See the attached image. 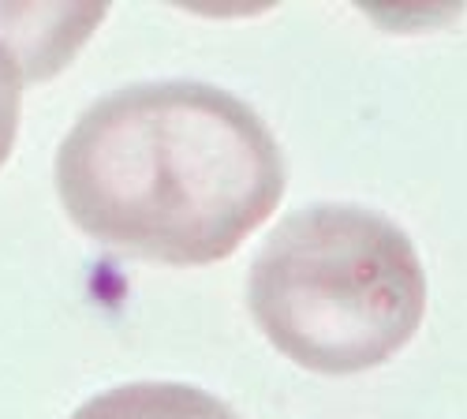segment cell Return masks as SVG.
<instances>
[{
    "mask_svg": "<svg viewBox=\"0 0 467 419\" xmlns=\"http://www.w3.org/2000/svg\"><path fill=\"white\" fill-rule=\"evenodd\" d=\"M57 195L90 240L165 266L236 251L285 195L258 112L210 83H131L98 98L57 150Z\"/></svg>",
    "mask_w": 467,
    "mask_h": 419,
    "instance_id": "cell-1",
    "label": "cell"
},
{
    "mask_svg": "<svg viewBox=\"0 0 467 419\" xmlns=\"http://www.w3.org/2000/svg\"><path fill=\"white\" fill-rule=\"evenodd\" d=\"M247 303L269 345L318 374L393 352L411 326V262L400 236L356 206H303L254 255Z\"/></svg>",
    "mask_w": 467,
    "mask_h": 419,
    "instance_id": "cell-2",
    "label": "cell"
},
{
    "mask_svg": "<svg viewBox=\"0 0 467 419\" xmlns=\"http://www.w3.org/2000/svg\"><path fill=\"white\" fill-rule=\"evenodd\" d=\"M71 419H240L221 397L183 382H128L90 397Z\"/></svg>",
    "mask_w": 467,
    "mask_h": 419,
    "instance_id": "cell-3",
    "label": "cell"
},
{
    "mask_svg": "<svg viewBox=\"0 0 467 419\" xmlns=\"http://www.w3.org/2000/svg\"><path fill=\"white\" fill-rule=\"evenodd\" d=\"M23 90H26V71L19 53L8 46L0 34V169L12 158V146L19 135V112H23Z\"/></svg>",
    "mask_w": 467,
    "mask_h": 419,
    "instance_id": "cell-4",
    "label": "cell"
}]
</instances>
